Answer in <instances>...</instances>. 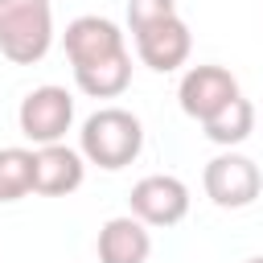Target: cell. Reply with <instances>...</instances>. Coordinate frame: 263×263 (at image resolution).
Here are the masks:
<instances>
[{
  "mask_svg": "<svg viewBox=\"0 0 263 263\" xmlns=\"http://www.w3.org/2000/svg\"><path fill=\"white\" fill-rule=\"evenodd\" d=\"M95 247H99V263H148V255H152L148 226L136 214H123V218L103 222Z\"/></svg>",
  "mask_w": 263,
  "mask_h": 263,
  "instance_id": "10",
  "label": "cell"
},
{
  "mask_svg": "<svg viewBox=\"0 0 263 263\" xmlns=\"http://www.w3.org/2000/svg\"><path fill=\"white\" fill-rule=\"evenodd\" d=\"M247 263H263V255H255V259H247Z\"/></svg>",
  "mask_w": 263,
  "mask_h": 263,
  "instance_id": "15",
  "label": "cell"
},
{
  "mask_svg": "<svg viewBox=\"0 0 263 263\" xmlns=\"http://www.w3.org/2000/svg\"><path fill=\"white\" fill-rule=\"evenodd\" d=\"M74 82L90 99H119L127 90V82H132V58H127V49L115 53V58H99V62L74 66Z\"/></svg>",
  "mask_w": 263,
  "mask_h": 263,
  "instance_id": "11",
  "label": "cell"
},
{
  "mask_svg": "<svg viewBox=\"0 0 263 263\" xmlns=\"http://www.w3.org/2000/svg\"><path fill=\"white\" fill-rule=\"evenodd\" d=\"M33 168H37V152L0 148V201H21L25 193H33Z\"/></svg>",
  "mask_w": 263,
  "mask_h": 263,
  "instance_id": "13",
  "label": "cell"
},
{
  "mask_svg": "<svg viewBox=\"0 0 263 263\" xmlns=\"http://www.w3.org/2000/svg\"><path fill=\"white\" fill-rule=\"evenodd\" d=\"M201 185H205V197L222 210H242L259 197L263 189V173L251 156H238V152H222L205 164L201 173Z\"/></svg>",
  "mask_w": 263,
  "mask_h": 263,
  "instance_id": "4",
  "label": "cell"
},
{
  "mask_svg": "<svg viewBox=\"0 0 263 263\" xmlns=\"http://www.w3.org/2000/svg\"><path fill=\"white\" fill-rule=\"evenodd\" d=\"M62 41H66V58H70V66H86V62L115 58V53L127 49L119 25L107 21V16H78V21H70Z\"/></svg>",
  "mask_w": 263,
  "mask_h": 263,
  "instance_id": "8",
  "label": "cell"
},
{
  "mask_svg": "<svg viewBox=\"0 0 263 263\" xmlns=\"http://www.w3.org/2000/svg\"><path fill=\"white\" fill-rule=\"evenodd\" d=\"M86 156L66 148V144H41L37 148V168H33V193H45V197H66L82 185V164Z\"/></svg>",
  "mask_w": 263,
  "mask_h": 263,
  "instance_id": "9",
  "label": "cell"
},
{
  "mask_svg": "<svg viewBox=\"0 0 263 263\" xmlns=\"http://www.w3.org/2000/svg\"><path fill=\"white\" fill-rule=\"evenodd\" d=\"M173 12H177V0H127V29L140 33V29H148Z\"/></svg>",
  "mask_w": 263,
  "mask_h": 263,
  "instance_id": "14",
  "label": "cell"
},
{
  "mask_svg": "<svg viewBox=\"0 0 263 263\" xmlns=\"http://www.w3.org/2000/svg\"><path fill=\"white\" fill-rule=\"evenodd\" d=\"M16 123H21V136L33 140L37 148L41 144H62V136L74 123V99H70V90L66 86H37V90H29L21 99Z\"/></svg>",
  "mask_w": 263,
  "mask_h": 263,
  "instance_id": "3",
  "label": "cell"
},
{
  "mask_svg": "<svg viewBox=\"0 0 263 263\" xmlns=\"http://www.w3.org/2000/svg\"><path fill=\"white\" fill-rule=\"evenodd\" d=\"M127 201L144 226H177L189 214V189H185V181H177L168 173H152V177L136 181Z\"/></svg>",
  "mask_w": 263,
  "mask_h": 263,
  "instance_id": "5",
  "label": "cell"
},
{
  "mask_svg": "<svg viewBox=\"0 0 263 263\" xmlns=\"http://www.w3.org/2000/svg\"><path fill=\"white\" fill-rule=\"evenodd\" d=\"M181 111L197 123H205L214 111H222L230 99H238V82L226 66H193L185 78H181Z\"/></svg>",
  "mask_w": 263,
  "mask_h": 263,
  "instance_id": "6",
  "label": "cell"
},
{
  "mask_svg": "<svg viewBox=\"0 0 263 263\" xmlns=\"http://www.w3.org/2000/svg\"><path fill=\"white\" fill-rule=\"evenodd\" d=\"M201 132H205V140H214V144H222V148H234V144H242V140L255 132V107L238 95V99H230L222 111H214V115L201 123Z\"/></svg>",
  "mask_w": 263,
  "mask_h": 263,
  "instance_id": "12",
  "label": "cell"
},
{
  "mask_svg": "<svg viewBox=\"0 0 263 263\" xmlns=\"http://www.w3.org/2000/svg\"><path fill=\"white\" fill-rule=\"evenodd\" d=\"M132 37H136L140 62H144L148 70H156V74H173L177 66H185V58H189V49H193L189 25H185L177 12L164 16V21H156V25H148V29H140V33H132Z\"/></svg>",
  "mask_w": 263,
  "mask_h": 263,
  "instance_id": "7",
  "label": "cell"
},
{
  "mask_svg": "<svg viewBox=\"0 0 263 263\" xmlns=\"http://www.w3.org/2000/svg\"><path fill=\"white\" fill-rule=\"evenodd\" d=\"M53 45L49 0H0V53L16 66H33Z\"/></svg>",
  "mask_w": 263,
  "mask_h": 263,
  "instance_id": "2",
  "label": "cell"
},
{
  "mask_svg": "<svg viewBox=\"0 0 263 263\" xmlns=\"http://www.w3.org/2000/svg\"><path fill=\"white\" fill-rule=\"evenodd\" d=\"M140 148H144V127H140V119H136L132 111H123V107H99V111L82 123V132H78V152H82L90 164L107 168V173L132 164V160L140 156Z\"/></svg>",
  "mask_w": 263,
  "mask_h": 263,
  "instance_id": "1",
  "label": "cell"
}]
</instances>
